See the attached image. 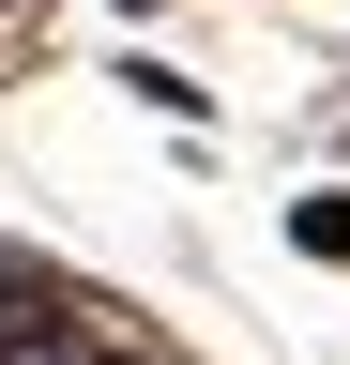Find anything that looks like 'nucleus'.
I'll return each instance as SVG.
<instances>
[{
	"label": "nucleus",
	"mask_w": 350,
	"mask_h": 365,
	"mask_svg": "<svg viewBox=\"0 0 350 365\" xmlns=\"http://www.w3.org/2000/svg\"><path fill=\"white\" fill-rule=\"evenodd\" d=\"M138 16H153V0H138Z\"/></svg>",
	"instance_id": "7ed1b4c3"
},
{
	"label": "nucleus",
	"mask_w": 350,
	"mask_h": 365,
	"mask_svg": "<svg viewBox=\"0 0 350 365\" xmlns=\"http://www.w3.org/2000/svg\"><path fill=\"white\" fill-rule=\"evenodd\" d=\"M289 244L304 259H350V198H289Z\"/></svg>",
	"instance_id": "f03ea898"
},
{
	"label": "nucleus",
	"mask_w": 350,
	"mask_h": 365,
	"mask_svg": "<svg viewBox=\"0 0 350 365\" xmlns=\"http://www.w3.org/2000/svg\"><path fill=\"white\" fill-rule=\"evenodd\" d=\"M107 76H122V91H138V107H153V122H198V107H213V91H198L183 61H153V46H138V61H107Z\"/></svg>",
	"instance_id": "f257e3e1"
}]
</instances>
